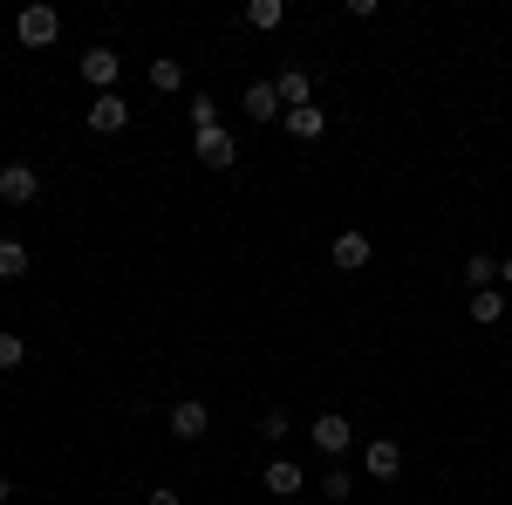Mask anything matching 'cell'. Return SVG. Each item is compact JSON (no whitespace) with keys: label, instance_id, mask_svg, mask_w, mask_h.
Returning a JSON list of instances; mask_svg holds the SVG:
<instances>
[{"label":"cell","instance_id":"6da1fadb","mask_svg":"<svg viewBox=\"0 0 512 505\" xmlns=\"http://www.w3.org/2000/svg\"><path fill=\"white\" fill-rule=\"evenodd\" d=\"M14 41H21V48H55V41H62V14H55L48 0L21 7V14H14Z\"/></svg>","mask_w":512,"mask_h":505},{"label":"cell","instance_id":"7a4b0ae2","mask_svg":"<svg viewBox=\"0 0 512 505\" xmlns=\"http://www.w3.org/2000/svg\"><path fill=\"white\" fill-rule=\"evenodd\" d=\"M349 417H342V410H321L315 424H308V444H315L321 458H335V465H342V458H349Z\"/></svg>","mask_w":512,"mask_h":505},{"label":"cell","instance_id":"3957f363","mask_svg":"<svg viewBox=\"0 0 512 505\" xmlns=\"http://www.w3.org/2000/svg\"><path fill=\"white\" fill-rule=\"evenodd\" d=\"M82 117H89V130H96V137H123V130H130V96H123V89L89 96V110H82Z\"/></svg>","mask_w":512,"mask_h":505},{"label":"cell","instance_id":"277c9868","mask_svg":"<svg viewBox=\"0 0 512 505\" xmlns=\"http://www.w3.org/2000/svg\"><path fill=\"white\" fill-rule=\"evenodd\" d=\"M76 76L89 82V89H96V96H110V89H117V76H123V55H117V48H82Z\"/></svg>","mask_w":512,"mask_h":505},{"label":"cell","instance_id":"5b68a950","mask_svg":"<svg viewBox=\"0 0 512 505\" xmlns=\"http://www.w3.org/2000/svg\"><path fill=\"white\" fill-rule=\"evenodd\" d=\"M0 198H7V205H35V198H41V171L28 164V157L0 164Z\"/></svg>","mask_w":512,"mask_h":505},{"label":"cell","instance_id":"8992f818","mask_svg":"<svg viewBox=\"0 0 512 505\" xmlns=\"http://www.w3.org/2000/svg\"><path fill=\"white\" fill-rule=\"evenodd\" d=\"M362 471H369L376 485L403 478V444H396V437H369V444H362Z\"/></svg>","mask_w":512,"mask_h":505},{"label":"cell","instance_id":"52a82bcc","mask_svg":"<svg viewBox=\"0 0 512 505\" xmlns=\"http://www.w3.org/2000/svg\"><path fill=\"white\" fill-rule=\"evenodd\" d=\"M164 424H171V437H185V444H198V437H205V430H212V410H205V403H198V396H178V403H171V417H164Z\"/></svg>","mask_w":512,"mask_h":505},{"label":"cell","instance_id":"ba28073f","mask_svg":"<svg viewBox=\"0 0 512 505\" xmlns=\"http://www.w3.org/2000/svg\"><path fill=\"white\" fill-rule=\"evenodd\" d=\"M328 260H335L342 273H362L369 260H376V239H369V233H355V226H349V233H335V246H328Z\"/></svg>","mask_w":512,"mask_h":505},{"label":"cell","instance_id":"9c48e42d","mask_svg":"<svg viewBox=\"0 0 512 505\" xmlns=\"http://www.w3.org/2000/svg\"><path fill=\"white\" fill-rule=\"evenodd\" d=\"M239 117H246V123H280V117H287V110H280V89H274V82H246Z\"/></svg>","mask_w":512,"mask_h":505},{"label":"cell","instance_id":"30bf717a","mask_svg":"<svg viewBox=\"0 0 512 505\" xmlns=\"http://www.w3.org/2000/svg\"><path fill=\"white\" fill-rule=\"evenodd\" d=\"M274 89H280V110H308V103H315V76H308L301 62H287L274 76Z\"/></svg>","mask_w":512,"mask_h":505},{"label":"cell","instance_id":"8fae6325","mask_svg":"<svg viewBox=\"0 0 512 505\" xmlns=\"http://www.w3.org/2000/svg\"><path fill=\"white\" fill-rule=\"evenodd\" d=\"M192 151H198V164H212V171H226V164L239 157V144H233V130L219 123V130H198V137H192Z\"/></svg>","mask_w":512,"mask_h":505},{"label":"cell","instance_id":"7c38bea8","mask_svg":"<svg viewBox=\"0 0 512 505\" xmlns=\"http://www.w3.org/2000/svg\"><path fill=\"white\" fill-rule=\"evenodd\" d=\"M260 485H267L274 499H301V492H308V471L294 465V458H274V465L260 471Z\"/></svg>","mask_w":512,"mask_h":505},{"label":"cell","instance_id":"4fadbf2b","mask_svg":"<svg viewBox=\"0 0 512 505\" xmlns=\"http://www.w3.org/2000/svg\"><path fill=\"white\" fill-rule=\"evenodd\" d=\"M280 130H287L294 144H315L321 130H328V110H315V103H308V110H287V117H280Z\"/></svg>","mask_w":512,"mask_h":505},{"label":"cell","instance_id":"5bb4252c","mask_svg":"<svg viewBox=\"0 0 512 505\" xmlns=\"http://www.w3.org/2000/svg\"><path fill=\"white\" fill-rule=\"evenodd\" d=\"M458 280H465V294H485V287H499V260L492 253H465Z\"/></svg>","mask_w":512,"mask_h":505},{"label":"cell","instance_id":"9a60e30c","mask_svg":"<svg viewBox=\"0 0 512 505\" xmlns=\"http://www.w3.org/2000/svg\"><path fill=\"white\" fill-rule=\"evenodd\" d=\"M315 492H321L328 505H349V499H355V478H349V465H328V471H321V485H315Z\"/></svg>","mask_w":512,"mask_h":505},{"label":"cell","instance_id":"2e32d148","mask_svg":"<svg viewBox=\"0 0 512 505\" xmlns=\"http://www.w3.org/2000/svg\"><path fill=\"white\" fill-rule=\"evenodd\" d=\"M151 89H158V96H178V89H185V62H178V55H158V62H151Z\"/></svg>","mask_w":512,"mask_h":505},{"label":"cell","instance_id":"e0dca14e","mask_svg":"<svg viewBox=\"0 0 512 505\" xmlns=\"http://www.w3.org/2000/svg\"><path fill=\"white\" fill-rule=\"evenodd\" d=\"M280 21H287V7H280V0H246V28H253V35H274Z\"/></svg>","mask_w":512,"mask_h":505},{"label":"cell","instance_id":"ac0fdd59","mask_svg":"<svg viewBox=\"0 0 512 505\" xmlns=\"http://www.w3.org/2000/svg\"><path fill=\"white\" fill-rule=\"evenodd\" d=\"M185 117H192V137H198V130H219V96H205V89H192Z\"/></svg>","mask_w":512,"mask_h":505},{"label":"cell","instance_id":"d6986e66","mask_svg":"<svg viewBox=\"0 0 512 505\" xmlns=\"http://www.w3.org/2000/svg\"><path fill=\"white\" fill-rule=\"evenodd\" d=\"M472 321H506V287H485V294H472Z\"/></svg>","mask_w":512,"mask_h":505},{"label":"cell","instance_id":"ffe728a7","mask_svg":"<svg viewBox=\"0 0 512 505\" xmlns=\"http://www.w3.org/2000/svg\"><path fill=\"white\" fill-rule=\"evenodd\" d=\"M28 273V246L21 239H0V280H21Z\"/></svg>","mask_w":512,"mask_h":505},{"label":"cell","instance_id":"44dd1931","mask_svg":"<svg viewBox=\"0 0 512 505\" xmlns=\"http://www.w3.org/2000/svg\"><path fill=\"white\" fill-rule=\"evenodd\" d=\"M21 362H28V335L0 328V369H21Z\"/></svg>","mask_w":512,"mask_h":505},{"label":"cell","instance_id":"7402d4cb","mask_svg":"<svg viewBox=\"0 0 512 505\" xmlns=\"http://www.w3.org/2000/svg\"><path fill=\"white\" fill-rule=\"evenodd\" d=\"M260 437H294V417H287V410H267V417H260Z\"/></svg>","mask_w":512,"mask_h":505},{"label":"cell","instance_id":"603a6c76","mask_svg":"<svg viewBox=\"0 0 512 505\" xmlns=\"http://www.w3.org/2000/svg\"><path fill=\"white\" fill-rule=\"evenodd\" d=\"M144 505H185V499H178L171 485H151V492H144Z\"/></svg>","mask_w":512,"mask_h":505},{"label":"cell","instance_id":"cb8c5ba5","mask_svg":"<svg viewBox=\"0 0 512 505\" xmlns=\"http://www.w3.org/2000/svg\"><path fill=\"white\" fill-rule=\"evenodd\" d=\"M499 287H506V294H512V253H506V260H499Z\"/></svg>","mask_w":512,"mask_h":505},{"label":"cell","instance_id":"d4e9b609","mask_svg":"<svg viewBox=\"0 0 512 505\" xmlns=\"http://www.w3.org/2000/svg\"><path fill=\"white\" fill-rule=\"evenodd\" d=\"M7 499H14V478H7V471H0V505H7Z\"/></svg>","mask_w":512,"mask_h":505}]
</instances>
